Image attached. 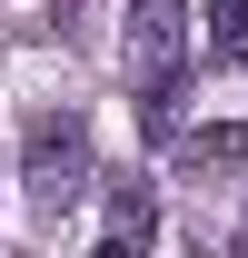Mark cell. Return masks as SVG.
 Returning <instances> with one entry per match:
<instances>
[{"instance_id": "1", "label": "cell", "mask_w": 248, "mask_h": 258, "mask_svg": "<svg viewBox=\"0 0 248 258\" xmlns=\"http://www.w3.org/2000/svg\"><path fill=\"white\" fill-rule=\"evenodd\" d=\"M20 179H30V209H40V219L80 209V199H90V129H80V119H40Z\"/></svg>"}, {"instance_id": "2", "label": "cell", "mask_w": 248, "mask_h": 258, "mask_svg": "<svg viewBox=\"0 0 248 258\" xmlns=\"http://www.w3.org/2000/svg\"><path fill=\"white\" fill-rule=\"evenodd\" d=\"M189 50V0H119V60L139 90H169Z\"/></svg>"}, {"instance_id": "3", "label": "cell", "mask_w": 248, "mask_h": 258, "mask_svg": "<svg viewBox=\"0 0 248 258\" xmlns=\"http://www.w3.org/2000/svg\"><path fill=\"white\" fill-rule=\"evenodd\" d=\"M179 169H189V179L248 169V129H238V119H218V129H189V139H179Z\"/></svg>"}, {"instance_id": "4", "label": "cell", "mask_w": 248, "mask_h": 258, "mask_svg": "<svg viewBox=\"0 0 248 258\" xmlns=\"http://www.w3.org/2000/svg\"><path fill=\"white\" fill-rule=\"evenodd\" d=\"M199 40L209 60H248V0H199Z\"/></svg>"}, {"instance_id": "5", "label": "cell", "mask_w": 248, "mask_h": 258, "mask_svg": "<svg viewBox=\"0 0 248 258\" xmlns=\"http://www.w3.org/2000/svg\"><path fill=\"white\" fill-rule=\"evenodd\" d=\"M109 228H119V238H139V248H149V228H159V209H149V189H109Z\"/></svg>"}, {"instance_id": "6", "label": "cell", "mask_w": 248, "mask_h": 258, "mask_svg": "<svg viewBox=\"0 0 248 258\" xmlns=\"http://www.w3.org/2000/svg\"><path fill=\"white\" fill-rule=\"evenodd\" d=\"M90 258H139V238H119V228H109V238H99Z\"/></svg>"}, {"instance_id": "7", "label": "cell", "mask_w": 248, "mask_h": 258, "mask_svg": "<svg viewBox=\"0 0 248 258\" xmlns=\"http://www.w3.org/2000/svg\"><path fill=\"white\" fill-rule=\"evenodd\" d=\"M228 258H248V219H238V238H228Z\"/></svg>"}]
</instances>
